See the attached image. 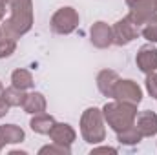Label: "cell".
Wrapping results in <instances>:
<instances>
[{
  "instance_id": "cell-1",
  "label": "cell",
  "mask_w": 157,
  "mask_h": 155,
  "mask_svg": "<svg viewBox=\"0 0 157 155\" xmlns=\"http://www.w3.org/2000/svg\"><path fill=\"white\" fill-rule=\"evenodd\" d=\"M9 17L2 20V33L13 40H18L22 35L33 28V0H4Z\"/></svg>"
},
{
  "instance_id": "cell-2",
  "label": "cell",
  "mask_w": 157,
  "mask_h": 155,
  "mask_svg": "<svg viewBox=\"0 0 157 155\" xmlns=\"http://www.w3.org/2000/svg\"><path fill=\"white\" fill-rule=\"evenodd\" d=\"M102 115H104V122L115 131H122L130 126L135 124V117H137V106L135 104H128V102H121V100H113V102H106L102 108Z\"/></svg>"
},
{
  "instance_id": "cell-3",
  "label": "cell",
  "mask_w": 157,
  "mask_h": 155,
  "mask_svg": "<svg viewBox=\"0 0 157 155\" xmlns=\"http://www.w3.org/2000/svg\"><path fill=\"white\" fill-rule=\"evenodd\" d=\"M80 135L88 144H101L106 139L104 115L99 108H88L80 117Z\"/></svg>"
},
{
  "instance_id": "cell-4",
  "label": "cell",
  "mask_w": 157,
  "mask_h": 155,
  "mask_svg": "<svg viewBox=\"0 0 157 155\" xmlns=\"http://www.w3.org/2000/svg\"><path fill=\"white\" fill-rule=\"evenodd\" d=\"M78 20L80 18H78L77 9L66 6V7H60L53 13L49 26H51V31L57 33V35H70L77 29Z\"/></svg>"
},
{
  "instance_id": "cell-5",
  "label": "cell",
  "mask_w": 157,
  "mask_h": 155,
  "mask_svg": "<svg viewBox=\"0 0 157 155\" xmlns=\"http://www.w3.org/2000/svg\"><path fill=\"white\" fill-rule=\"evenodd\" d=\"M115 100H121V102H128V104H139L143 100V89L137 82L126 78V80H121L115 84V89H113V97Z\"/></svg>"
},
{
  "instance_id": "cell-6",
  "label": "cell",
  "mask_w": 157,
  "mask_h": 155,
  "mask_svg": "<svg viewBox=\"0 0 157 155\" xmlns=\"http://www.w3.org/2000/svg\"><path fill=\"white\" fill-rule=\"evenodd\" d=\"M139 33H141L139 26H135L128 17L117 20L113 24V28H112L113 44H117V46H128L130 42H133V40L139 37Z\"/></svg>"
},
{
  "instance_id": "cell-7",
  "label": "cell",
  "mask_w": 157,
  "mask_h": 155,
  "mask_svg": "<svg viewBox=\"0 0 157 155\" xmlns=\"http://www.w3.org/2000/svg\"><path fill=\"white\" fill-rule=\"evenodd\" d=\"M128 7H130L128 18L141 28L150 17L157 13V0H133L132 4H128Z\"/></svg>"
},
{
  "instance_id": "cell-8",
  "label": "cell",
  "mask_w": 157,
  "mask_h": 155,
  "mask_svg": "<svg viewBox=\"0 0 157 155\" xmlns=\"http://www.w3.org/2000/svg\"><path fill=\"white\" fill-rule=\"evenodd\" d=\"M135 64L143 73H152L157 70V47L152 44H144L139 47L137 57H135Z\"/></svg>"
},
{
  "instance_id": "cell-9",
  "label": "cell",
  "mask_w": 157,
  "mask_h": 155,
  "mask_svg": "<svg viewBox=\"0 0 157 155\" xmlns=\"http://www.w3.org/2000/svg\"><path fill=\"white\" fill-rule=\"evenodd\" d=\"M90 40H91V44H93L95 47H99V49L110 47V46L113 44L112 28H110L106 22H102V20L95 22V24L91 26V29H90Z\"/></svg>"
},
{
  "instance_id": "cell-10",
  "label": "cell",
  "mask_w": 157,
  "mask_h": 155,
  "mask_svg": "<svg viewBox=\"0 0 157 155\" xmlns=\"http://www.w3.org/2000/svg\"><path fill=\"white\" fill-rule=\"evenodd\" d=\"M48 135H49V139L53 142L62 144V146H71L75 142V139H77L75 130L70 124H66V122H55L53 128H51V131Z\"/></svg>"
},
{
  "instance_id": "cell-11",
  "label": "cell",
  "mask_w": 157,
  "mask_h": 155,
  "mask_svg": "<svg viewBox=\"0 0 157 155\" xmlns=\"http://www.w3.org/2000/svg\"><path fill=\"white\" fill-rule=\"evenodd\" d=\"M133 126L139 130V133L143 137H154V135H157V113L150 112V110L141 112L135 117Z\"/></svg>"
},
{
  "instance_id": "cell-12",
  "label": "cell",
  "mask_w": 157,
  "mask_h": 155,
  "mask_svg": "<svg viewBox=\"0 0 157 155\" xmlns=\"http://www.w3.org/2000/svg\"><path fill=\"white\" fill-rule=\"evenodd\" d=\"M119 82V75L113 70H102L97 75V88L104 97H113L115 84Z\"/></svg>"
},
{
  "instance_id": "cell-13",
  "label": "cell",
  "mask_w": 157,
  "mask_h": 155,
  "mask_svg": "<svg viewBox=\"0 0 157 155\" xmlns=\"http://www.w3.org/2000/svg\"><path fill=\"white\" fill-rule=\"evenodd\" d=\"M46 106H48L46 97H44L42 93H39V91L28 93V95H26V100H24V104H22L24 112H26V113H31V115H37V113L46 112Z\"/></svg>"
},
{
  "instance_id": "cell-14",
  "label": "cell",
  "mask_w": 157,
  "mask_h": 155,
  "mask_svg": "<svg viewBox=\"0 0 157 155\" xmlns=\"http://www.w3.org/2000/svg\"><path fill=\"white\" fill-rule=\"evenodd\" d=\"M53 124H55V119L51 115H48V113H44V112L42 113H37V115L31 119V122H29L31 130L35 133H39V135H48L51 131Z\"/></svg>"
},
{
  "instance_id": "cell-15",
  "label": "cell",
  "mask_w": 157,
  "mask_h": 155,
  "mask_svg": "<svg viewBox=\"0 0 157 155\" xmlns=\"http://www.w3.org/2000/svg\"><path fill=\"white\" fill-rule=\"evenodd\" d=\"M0 133H2V137L6 141V144H18L26 137L24 130L20 126H17V124H4V126H0Z\"/></svg>"
},
{
  "instance_id": "cell-16",
  "label": "cell",
  "mask_w": 157,
  "mask_h": 155,
  "mask_svg": "<svg viewBox=\"0 0 157 155\" xmlns=\"http://www.w3.org/2000/svg\"><path fill=\"white\" fill-rule=\"evenodd\" d=\"M11 82H13V86L20 88V89H24V91H26V89H31V88L35 86L31 71H28V70H22V68L15 70V71L11 73Z\"/></svg>"
},
{
  "instance_id": "cell-17",
  "label": "cell",
  "mask_w": 157,
  "mask_h": 155,
  "mask_svg": "<svg viewBox=\"0 0 157 155\" xmlns=\"http://www.w3.org/2000/svg\"><path fill=\"white\" fill-rule=\"evenodd\" d=\"M26 91L24 89H20V88H17V86H13L11 84V88H6L4 89V100L11 106V108H18V106H22L24 104V100H26Z\"/></svg>"
},
{
  "instance_id": "cell-18",
  "label": "cell",
  "mask_w": 157,
  "mask_h": 155,
  "mask_svg": "<svg viewBox=\"0 0 157 155\" xmlns=\"http://www.w3.org/2000/svg\"><path fill=\"white\" fill-rule=\"evenodd\" d=\"M117 141L121 144H124V146H135V144H139V142L143 141V135L139 133V130H137L135 126H130V128L119 131Z\"/></svg>"
},
{
  "instance_id": "cell-19",
  "label": "cell",
  "mask_w": 157,
  "mask_h": 155,
  "mask_svg": "<svg viewBox=\"0 0 157 155\" xmlns=\"http://www.w3.org/2000/svg\"><path fill=\"white\" fill-rule=\"evenodd\" d=\"M141 35L148 40L150 44H157V13L154 17H150V18L143 24Z\"/></svg>"
},
{
  "instance_id": "cell-20",
  "label": "cell",
  "mask_w": 157,
  "mask_h": 155,
  "mask_svg": "<svg viewBox=\"0 0 157 155\" xmlns=\"http://www.w3.org/2000/svg\"><path fill=\"white\" fill-rule=\"evenodd\" d=\"M15 49H17V40L9 39V37H6L2 33V37H0V59L11 57L15 53Z\"/></svg>"
},
{
  "instance_id": "cell-21",
  "label": "cell",
  "mask_w": 157,
  "mask_h": 155,
  "mask_svg": "<svg viewBox=\"0 0 157 155\" xmlns=\"http://www.w3.org/2000/svg\"><path fill=\"white\" fill-rule=\"evenodd\" d=\"M40 155L44 153H49V155H70L71 153V146H62V144H57V142H53V144H49V146H42L39 150Z\"/></svg>"
},
{
  "instance_id": "cell-22",
  "label": "cell",
  "mask_w": 157,
  "mask_h": 155,
  "mask_svg": "<svg viewBox=\"0 0 157 155\" xmlns=\"http://www.w3.org/2000/svg\"><path fill=\"white\" fill-rule=\"evenodd\" d=\"M144 82H146V91H148V95L154 97V99H157V73L155 71L148 73Z\"/></svg>"
},
{
  "instance_id": "cell-23",
  "label": "cell",
  "mask_w": 157,
  "mask_h": 155,
  "mask_svg": "<svg viewBox=\"0 0 157 155\" xmlns=\"http://www.w3.org/2000/svg\"><path fill=\"white\" fill-rule=\"evenodd\" d=\"M93 153H117L115 148H110V146H101V148H93L91 150V155Z\"/></svg>"
},
{
  "instance_id": "cell-24",
  "label": "cell",
  "mask_w": 157,
  "mask_h": 155,
  "mask_svg": "<svg viewBox=\"0 0 157 155\" xmlns=\"http://www.w3.org/2000/svg\"><path fill=\"white\" fill-rule=\"evenodd\" d=\"M9 108H11V106L4 100V97H0V119H2V117H6L7 113H9Z\"/></svg>"
},
{
  "instance_id": "cell-25",
  "label": "cell",
  "mask_w": 157,
  "mask_h": 155,
  "mask_svg": "<svg viewBox=\"0 0 157 155\" xmlns=\"http://www.w3.org/2000/svg\"><path fill=\"white\" fill-rule=\"evenodd\" d=\"M6 11H7V9H6V6H4V4H0V22L4 20V17H6Z\"/></svg>"
},
{
  "instance_id": "cell-26",
  "label": "cell",
  "mask_w": 157,
  "mask_h": 155,
  "mask_svg": "<svg viewBox=\"0 0 157 155\" xmlns=\"http://www.w3.org/2000/svg\"><path fill=\"white\" fill-rule=\"evenodd\" d=\"M4 146H6V141H4V137H2V133H0V152H2Z\"/></svg>"
},
{
  "instance_id": "cell-27",
  "label": "cell",
  "mask_w": 157,
  "mask_h": 155,
  "mask_svg": "<svg viewBox=\"0 0 157 155\" xmlns=\"http://www.w3.org/2000/svg\"><path fill=\"white\" fill-rule=\"evenodd\" d=\"M0 97H4V86H2V82H0Z\"/></svg>"
},
{
  "instance_id": "cell-28",
  "label": "cell",
  "mask_w": 157,
  "mask_h": 155,
  "mask_svg": "<svg viewBox=\"0 0 157 155\" xmlns=\"http://www.w3.org/2000/svg\"><path fill=\"white\" fill-rule=\"evenodd\" d=\"M124 2H126V4H132V2H133V0H124Z\"/></svg>"
},
{
  "instance_id": "cell-29",
  "label": "cell",
  "mask_w": 157,
  "mask_h": 155,
  "mask_svg": "<svg viewBox=\"0 0 157 155\" xmlns=\"http://www.w3.org/2000/svg\"><path fill=\"white\" fill-rule=\"evenodd\" d=\"M0 37H2V28H0Z\"/></svg>"
}]
</instances>
